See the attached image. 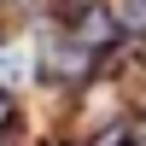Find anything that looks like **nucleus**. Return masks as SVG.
Listing matches in <instances>:
<instances>
[{"label":"nucleus","instance_id":"obj_1","mask_svg":"<svg viewBox=\"0 0 146 146\" xmlns=\"http://www.w3.org/2000/svg\"><path fill=\"white\" fill-rule=\"evenodd\" d=\"M0 82H29V47H0Z\"/></svg>","mask_w":146,"mask_h":146}]
</instances>
